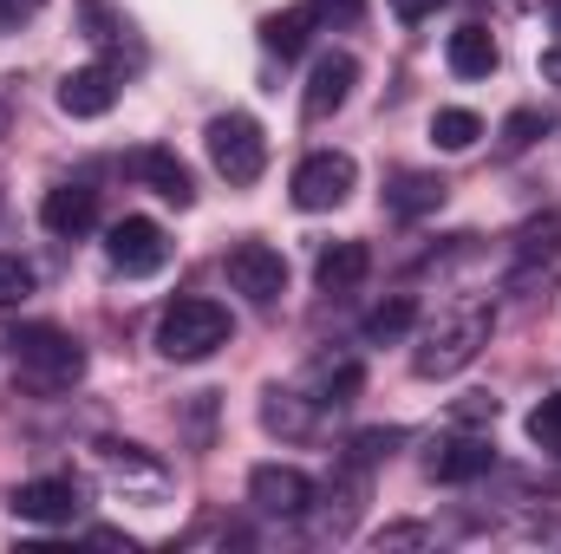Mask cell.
Wrapping results in <instances>:
<instances>
[{
    "instance_id": "4316f807",
    "label": "cell",
    "mask_w": 561,
    "mask_h": 554,
    "mask_svg": "<svg viewBox=\"0 0 561 554\" xmlns=\"http://www.w3.org/2000/svg\"><path fill=\"white\" fill-rule=\"evenodd\" d=\"M307 7H313L320 26H327V20H333V26H353V20L366 13V0H307Z\"/></svg>"
},
{
    "instance_id": "3957f363",
    "label": "cell",
    "mask_w": 561,
    "mask_h": 554,
    "mask_svg": "<svg viewBox=\"0 0 561 554\" xmlns=\"http://www.w3.org/2000/svg\"><path fill=\"white\" fill-rule=\"evenodd\" d=\"M216 346H229V313L216 300H170L163 320H157V353L176 359V366H196L209 359Z\"/></svg>"
},
{
    "instance_id": "44dd1931",
    "label": "cell",
    "mask_w": 561,
    "mask_h": 554,
    "mask_svg": "<svg viewBox=\"0 0 561 554\" xmlns=\"http://www.w3.org/2000/svg\"><path fill=\"white\" fill-rule=\"evenodd\" d=\"M477 138H483V118L463 112V105H444V112L431 118V143H437V150H470Z\"/></svg>"
},
{
    "instance_id": "d6986e66",
    "label": "cell",
    "mask_w": 561,
    "mask_h": 554,
    "mask_svg": "<svg viewBox=\"0 0 561 554\" xmlns=\"http://www.w3.org/2000/svg\"><path fill=\"white\" fill-rule=\"evenodd\" d=\"M313 7L300 0V7H280V13H268L262 20V46L268 53H280V59H294V53H307V39H313Z\"/></svg>"
},
{
    "instance_id": "4fadbf2b",
    "label": "cell",
    "mask_w": 561,
    "mask_h": 554,
    "mask_svg": "<svg viewBox=\"0 0 561 554\" xmlns=\"http://www.w3.org/2000/svg\"><path fill=\"white\" fill-rule=\"evenodd\" d=\"M424 470H431L437 483H477V476L490 470V443H483V437H437L431 457H424Z\"/></svg>"
},
{
    "instance_id": "f546056e",
    "label": "cell",
    "mask_w": 561,
    "mask_h": 554,
    "mask_svg": "<svg viewBox=\"0 0 561 554\" xmlns=\"http://www.w3.org/2000/svg\"><path fill=\"white\" fill-rule=\"evenodd\" d=\"M542 79H549V85H561V39L542 53Z\"/></svg>"
},
{
    "instance_id": "4dcf8cb0",
    "label": "cell",
    "mask_w": 561,
    "mask_h": 554,
    "mask_svg": "<svg viewBox=\"0 0 561 554\" xmlns=\"http://www.w3.org/2000/svg\"><path fill=\"white\" fill-rule=\"evenodd\" d=\"M7 125H13V112H7V99H0V138H7Z\"/></svg>"
},
{
    "instance_id": "2e32d148",
    "label": "cell",
    "mask_w": 561,
    "mask_h": 554,
    "mask_svg": "<svg viewBox=\"0 0 561 554\" xmlns=\"http://www.w3.org/2000/svg\"><path fill=\"white\" fill-rule=\"evenodd\" d=\"M313 417H320V405H313V392H294V385H275L268 399H262V424L275 430V437H307L313 430Z\"/></svg>"
},
{
    "instance_id": "30bf717a",
    "label": "cell",
    "mask_w": 561,
    "mask_h": 554,
    "mask_svg": "<svg viewBox=\"0 0 561 554\" xmlns=\"http://www.w3.org/2000/svg\"><path fill=\"white\" fill-rule=\"evenodd\" d=\"M118 105V72L112 66H79L59 79V112L66 118H105Z\"/></svg>"
},
{
    "instance_id": "603a6c76",
    "label": "cell",
    "mask_w": 561,
    "mask_h": 554,
    "mask_svg": "<svg viewBox=\"0 0 561 554\" xmlns=\"http://www.w3.org/2000/svg\"><path fill=\"white\" fill-rule=\"evenodd\" d=\"M33 262H20V255H0V307H20L26 293H33Z\"/></svg>"
},
{
    "instance_id": "8fae6325",
    "label": "cell",
    "mask_w": 561,
    "mask_h": 554,
    "mask_svg": "<svg viewBox=\"0 0 561 554\" xmlns=\"http://www.w3.org/2000/svg\"><path fill=\"white\" fill-rule=\"evenodd\" d=\"M13 516L20 522H72L79 516V489L72 476H33L13 489Z\"/></svg>"
},
{
    "instance_id": "ac0fdd59",
    "label": "cell",
    "mask_w": 561,
    "mask_h": 554,
    "mask_svg": "<svg viewBox=\"0 0 561 554\" xmlns=\"http://www.w3.org/2000/svg\"><path fill=\"white\" fill-rule=\"evenodd\" d=\"M437 203H444V176H431V170H399L392 189H386V209L405 216V222H412V216H431Z\"/></svg>"
},
{
    "instance_id": "f1b7e54d",
    "label": "cell",
    "mask_w": 561,
    "mask_h": 554,
    "mask_svg": "<svg viewBox=\"0 0 561 554\" xmlns=\"http://www.w3.org/2000/svg\"><path fill=\"white\" fill-rule=\"evenodd\" d=\"M39 0H0V26H13V20H26Z\"/></svg>"
},
{
    "instance_id": "d4e9b609",
    "label": "cell",
    "mask_w": 561,
    "mask_h": 554,
    "mask_svg": "<svg viewBox=\"0 0 561 554\" xmlns=\"http://www.w3.org/2000/svg\"><path fill=\"white\" fill-rule=\"evenodd\" d=\"M536 138H542V112H510V125H503V150L523 157Z\"/></svg>"
},
{
    "instance_id": "6da1fadb",
    "label": "cell",
    "mask_w": 561,
    "mask_h": 554,
    "mask_svg": "<svg viewBox=\"0 0 561 554\" xmlns=\"http://www.w3.org/2000/svg\"><path fill=\"white\" fill-rule=\"evenodd\" d=\"M490 326H496L490 307H450V313H437L419 333V346H412V372L419 379H457L490 346Z\"/></svg>"
},
{
    "instance_id": "83f0119b",
    "label": "cell",
    "mask_w": 561,
    "mask_h": 554,
    "mask_svg": "<svg viewBox=\"0 0 561 554\" xmlns=\"http://www.w3.org/2000/svg\"><path fill=\"white\" fill-rule=\"evenodd\" d=\"M437 7H444V0H392V13H399V20H431Z\"/></svg>"
},
{
    "instance_id": "1f68e13d",
    "label": "cell",
    "mask_w": 561,
    "mask_h": 554,
    "mask_svg": "<svg viewBox=\"0 0 561 554\" xmlns=\"http://www.w3.org/2000/svg\"><path fill=\"white\" fill-rule=\"evenodd\" d=\"M549 13H556V33H561V0H556V7H549Z\"/></svg>"
},
{
    "instance_id": "7a4b0ae2",
    "label": "cell",
    "mask_w": 561,
    "mask_h": 554,
    "mask_svg": "<svg viewBox=\"0 0 561 554\" xmlns=\"http://www.w3.org/2000/svg\"><path fill=\"white\" fill-rule=\"evenodd\" d=\"M7 353H13V366H20V379H33L39 392H59V385H72V379L85 372V346H79L72 333L46 326V320H33V326H13Z\"/></svg>"
},
{
    "instance_id": "8992f818",
    "label": "cell",
    "mask_w": 561,
    "mask_h": 554,
    "mask_svg": "<svg viewBox=\"0 0 561 554\" xmlns=\"http://www.w3.org/2000/svg\"><path fill=\"white\" fill-rule=\"evenodd\" d=\"M105 262L118 275H157L170 262V242H163V229L150 216H125V222L105 229Z\"/></svg>"
},
{
    "instance_id": "277c9868",
    "label": "cell",
    "mask_w": 561,
    "mask_h": 554,
    "mask_svg": "<svg viewBox=\"0 0 561 554\" xmlns=\"http://www.w3.org/2000/svg\"><path fill=\"white\" fill-rule=\"evenodd\" d=\"M209 163L229 176V183H255L262 170H268V138H262V125L249 118V112H222V118H209Z\"/></svg>"
},
{
    "instance_id": "52a82bcc",
    "label": "cell",
    "mask_w": 561,
    "mask_h": 554,
    "mask_svg": "<svg viewBox=\"0 0 561 554\" xmlns=\"http://www.w3.org/2000/svg\"><path fill=\"white\" fill-rule=\"evenodd\" d=\"M229 280H236V293H249V307H275L287 293V262L268 242H236L229 249Z\"/></svg>"
},
{
    "instance_id": "9a60e30c",
    "label": "cell",
    "mask_w": 561,
    "mask_h": 554,
    "mask_svg": "<svg viewBox=\"0 0 561 554\" xmlns=\"http://www.w3.org/2000/svg\"><path fill=\"white\" fill-rule=\"evenodd\" d=\"M131 170H138L163 203H176V209H190V203H196V183H190V170H183V157H176V150H138V157H131Z\"/></svg>"
},
{
    "instance_id": "484cf974",
    "label": "cell",
    "mask_w": 561,
    "mask_h": 554,
    "mask_svg": "<svg viewBox=\"0 0 561 554\" xmlns=\"http://www.w3.org/2000/svg\"><path fill=\"white\" fill-rule=\"evenodd\" d=\"M399 443H405V430H359V437H353V457H359V463H379V457H392Z\"/></svg>"
},
{
    "instance_id": "cb8c5ba5",
    "label": "cell",
    "mask_w": 561,
    "mask_h": 554,
    "mask_svg": "<svg viewBox=\"0 0 561 554\" xmlns=\"http://www.w3.org/2000/svg\"><path fill=\"white\" fill-rule=\"evenodd\" d=\"M529 437H536L549 457H561V392H556V399H542V405L529 412Z\"/></svg>"
},
{
    "instance_id": "ba28073f",
    "label": "cell",
    "mask_w": 561,
    "mask_h": 554,
    "mask_svg": "<svg viewBox=\"0 0 561 554\" xmlns=\"http://www.w3.org/2000/svg\"><path fill=\"white\" fill-rule=\"evenodd\" d=\"M353 85H359V59H353V53H320L313 72H307V99H300V112L320 125V118H333V112L353 99Z\"/></svg>"
},
{
    "instance_id": "7c38bea8",
    "label": "cell",
    "mask_w": 561,
    "mask_h": 554,
    "mask_svg": "<svg viewBox=\"0 0 561 554\" xmlns=\"http://www.w3.org/2000/svg\"><path fill=\"white\" fill-rule=\"evenodd\" d=\"M39 222H46L59 242L85 235V229L99 222V189H85V183H59V189H46V203H39Z\"/></svg>"
},
{
    "instance_id": "9c48e42d",
    "label": "cell",
    "mask_w": 561,
    "mask_h": 554,
    "mask_svg": "<svg viewBox=\"0 0 561 554\" xmlns=\"http://www.w3.org/2000/svg\"><path fill=\"white\" fill-rule=\"evenodd\" d=\"M249 503H255L262 516H307L313 483H307V470H294V463H262V470L249 476Z\"/></svg>"
},
{
    "instance_id": "5bb4252c",
    "label": "cell",
    "mask_w": 561,
    "mask_h": 554,
    "mask_svg": "<svg viewBox=\"0 0 561 554\" xmlns=\"http://www.w3.org/2000/svg\"><path fill=\"white\" fill-rule=\"evenodd\" d=\"M366 275H373V249H366V242H333V249H320V262H313L320 293H353Z\"/></svg>"
},
{
    "instance_id": "ffe728a7",
    "label": "cell",
    "mask_w": 561,
    "mask_h": 554,
    "mask_svg": "<svg viewBox=\"0 0 561 554\" xmlns=\"http://www.w3.org/2000/svg\"><path fill=\"white\" fill-rule=\"evenodd\" d=\"M359 359H320L313 366V405L327 412V405H353V392H359Z\"/></svg>"
},
{
    "instance_id": "e0dca14e",
    "label": "cell",
    "mask_w": 561,
    "mask_h": 554,
    "mask_svg": "<svg viewBox=\"0 0 561 554\" xmlns=\"http://www.w3.org/2000/svg\"><path fill=\"white\" fill-rule=\"evenodd\" d=\"M503 66V46L490 39V26H457L450 33V72L457 79H490Z\"/></svg>"
},
{
    "instance_id": "7402d4cb",
    "label": "cell",
    "mask_w": 561,
    "mask_h": 554,
    "mask_svg": "<svg viewBox=\"0 0 561 554\" xmlns=\"http://www.w3.org/2000/svg\"><path fill=\"white\" fill-rule=\"evenodd\" d=\"M412 320H419L412 300H386V307H373V313H366V346H392V339H405Z\"/></svg>"
},
{
    "instance_id": "5b68a950",
    "label": "cell",
    "mask_w": 561,
    "mask_h": 554,
    "mask_svg": "<svg viewBox=\"0 0 561 554\" xmlns=\"http://www.w3.org/2000/svg\"><path fill=\"white\" fill-rule=\"evenodd\" d=\"M353 183H359V163H353L346 150H313V157L294 170V209H307V216L340 209V203L353 196Z\"/></svg>"
}]
</instances>
